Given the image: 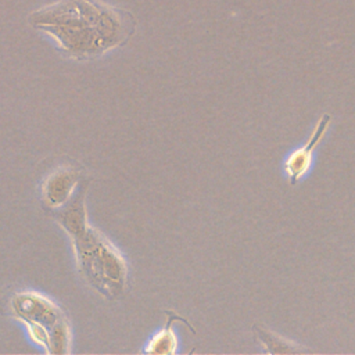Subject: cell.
I'll use <instances>...</instances> for the list:
<instances>
[{"instance_id": "obj_1", "label": "cell", "mask_w": 355, "mask_h": 355, "mask_svg": "<svg viewBox=\"0 0 355 355\" xmlns=\"http://www.w3.org/2000/svg\"><path fill=\"white\" fill-rule=\"evenodd\" d=\"M29 25L71 58L90 60L125 44L136 28L125 8L100 0H57L31 12Z\"/></svg>"}, {"instance_id": "obj_2", "label": "cell", "mask_w": 355, "mask_h": 355, "mask_svg": "<svg viewBox=\"0 0 355 355\" xmlns=\"http://www.w3.org/2000/svg\"><path fill=\"white\" fill-rule=\"evenodd\" d=\"M83 189L58 212V222L73 237L79 268L85 279L100 293L112 298L125 284L126 268L118 252L86 225Z\"/></svg>"}, {"instance_id": "obj_3", "label": "cell", "mask_w": 355, "mask_h": 355, "mask_svg": "<svg viewBox=\"0 0 355 355\" xmlns=\"http://www.w3.org/2000/svg\"><path fill=\"white\" fill-rule=\"evenodd\" d=\"M15 313L29 324L31 334L49 347L51 352H64L67 345V326L61 312L47 300L32 293H22L12 300Z\"/></svg>"}, {"instance_id": "obj_4", "label": "cell", "mask_w": 355, "mask_h": 355, "mask_svg": "<svg viewBox=\"0 0 355 355\" xmlns=\"http://www.w3.org/2000/svg\"><path fill=\"white\" fill-rule=\"evenodd\" d=\"M329 126H330V115L323 114L316 122L311 136L304 143V146L293 150L283 159L282 169L284 176L291 184H295L304 180L312 171V166L315 162V151L319 147L322 139L324 137Z\"/></svg>"}, {"instance_id": "obj_5", "label": "cell", "mask_w": 355, "mask_h": 355, "mask_svg": "<svg viewBox=\"0 0 355 355\" xmlns=\"http://www.w3.org/2000/svg\"><path fill=\"white\" fill-rule=\"evenodd\" d=\"M79 183V175L75 171L64 169L51 175L43 187V200L50 208H62L75 196L73 190Z\"/></svg>"}, {"instance_id": "obj_6", "label": "cell", "mask_w": 355, "mask_h": 355, "mask_svg": "<svg viewBox=\"0 0 355 355\" xmlns=\"http://www.w3.org/2000/svg\"><path fill=\"white\" fill-rule=\"evenodd\" d=\"M252 330H254V338H257V341L262 343L265 345V349L270 354H276V352H309L311 351V349H306V348L297 347L295 344L282 338L280 336L275 334L273 331H270L266 327H262L259 324H254Z\"/></svg>"}, {"instance_id": "obj_7", "label": "cell", "mask_w": 355, "mask_h": 355, "mask_svg": "<svg viewBox=\"0 0 355 355\" xmlns=\"http://www.w3.org/2000/svg\"><path fill=\"white\" fill-rule=\"evenodd\" d=\"M175 347H176V338H175L173 331L168 326L165 329V331H162L154 337V340L150 343L146 352L171 354V352H175Z\"/></svg>"}]
</instances>
